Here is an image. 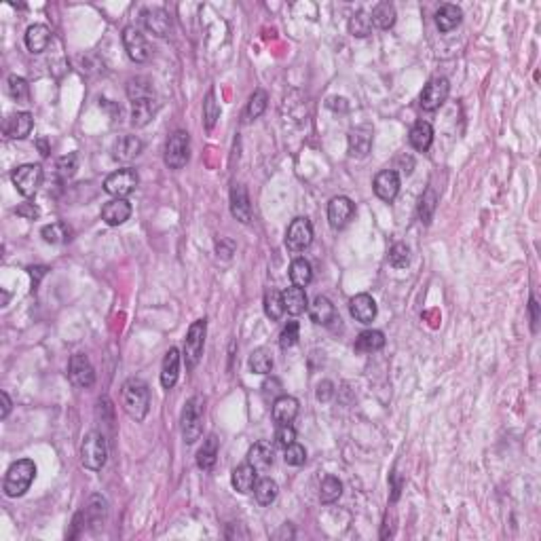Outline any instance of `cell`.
I'll list each match as a JSON object with an SVG mask.
<instances>
[{"instance_id": "obj_1", "label": "cell", "mask_w": 541, "mask_h": 541, "mask_svg": "<svg viewBox=\"0 0 541 541\" xmlns=\"http://www.w3.org/2000/svg\"><path fill=\"white\" fill-rule=\"evenodd\" d=\"M121 404L134 421H144L150 408V389L146 381L132 377L121 387Z\"/></svg>"}, {"instance_id": "obj_2", "label": "cell", "mask_w": 541, "mask_h": 541, "mask_svg": "<svg viewBox=\"0 0 541 541\" xmlns=\"http://www.w3.org/2000/svg\"><path fill=\"white\" fill-rule=\"evenodd\" d=\"M36 478V465L30 459H19L15 461L5 476V485L3 491L7 497H22L30 491L32 483Z\"/></svg>"}, {"instance_id": "obj_3", "label": "cell", "mask_w": 541, "mask_h": 541, "mask_svg": "<svg viewBox=\"0 0 541 541\" xmlns=\"http://www.w3.org/2000/svg\"><path fill=\"white\" fill-rule=\"evenodd\" d=\"M203 414H205V400L203 395H193L180 416V430L187 444H195L203 434Z\"/></svg>"}, {"instance_id": "obj_4", "label": "cell", "mask_w": 541, "mask_h": 541, "mask_svg": "<svg viewBox=\"0 0 541 541\" xmlns=\"http://www.w3.org/2000/svg\"><path fill=\"white\" fill-rule=\"evenodd\" d=\"M108 459V444L102 432H89L81 444V463L91 471H100Z\"/></svg>"}, {"instance_id": "obj_5", "label": "cell", "mask_w": 541, "mask_h": 541, "mask_svg": "<svg viewBox=\"0 0 541 541\" xmlns=\"http://www.w3.org/2000/svg\"><path fill=\"white\" fill-rule=\"evenodd\" d=\"M189 157H191V138L187 132L178 130L173 132L167 142H165V165L169 169H182L187 163H189Z\"/></svg>"}, {"instance_id": "obj_6", "label": "cell", "mask_w": 541, "mask_h": 541, "mask_svg": "<svg viewBox=\"0 0 541 541\" xmlns=\"http://www.w3.org/2000/svg\"><path fill=\"white\" fill-rule=\"evenodd\" d=\"M205 332H207V320H197L191 324L187 338H185V362L187 368L193 370L197 368V364L201 362L203 355V345H205Z\"/></svg>"}, {"instance_id": "obj_7", "label": "cell", "mask_w": 541, "mask_h": 541, "mask_svg": "<svg viewBox=\"0 0 541 541\" xmlns=\"http://www.w3.org/2000/svg\"><path fill=\"white\" fill-rule=\"evenodd\" d=\"M138 182H140V178H138L136 169H132V167L116 169L104 180V191L108 195H112L114 199H125L127 195H132L136 191Z\"/></svg>"}, {"instance_id": "obj_8", "label": "cell", "mask_w": 541, "mask_h": 541, "mask_svg": "<svg viewBox=\"0 0 541 541\" xmlns=\"http://www.w3.org/2000/svg\"><path fill=\"white\" fill-rule=\"evenodd\" d=\"M313 242V224L309 218H296L285 230V248L294 254L305 252Z\"/></svg>"}, {"instance_id": "obj_9", "label": "cell", "mask_w": 541, "mask_h": 541, "mask_svg": "<svg viewBox=\"0 0 541 541\" xmlns=\"http://www.w3.org/2000/svg\"><path fill=\"white\" fill-rule=\"evenodd\" d=\"M11 178H13V185L19 191V195L34 197L38 187L42 185V167L38 163H26V165H19Z\"/></svg>"}, {"instance_id": "obj_10", "label": "cell", "mask_w": 541, "mask_h": 541, "mask_svg": "<svg viewBox=\"0 0 541 541\" xmlns=\"http://www.w3.org/2000/svg\"><path fill=\"white\" fill-rule=\"evenodd\" d=\"M448 93H450L448 81H446L444 77H436V79H432V81L423 87V91H421L418 104H421V108H423V110L434 112V110H438V108L448 100Z\"/></svg>"}, {"instance_id": "obj_11", "label": "cell", "mask_w": 541, "mask_h": 541, "mask_svg": "<svg viewBox=\"0 0 541 541\" xmlns=\"http://www.w3.org/2000/svg\"><path fill=\"white\" fill-rule=\"evenodd\" d=\"M123 47H125L130 59L136 64H144L150 59V45L136 26H127L123 30Z\"/></svg>"}, {"instance_id": "obj_12", "label": "cell", "mask_w": 541, "mask_h": 541, "mask_svg": "<svg viewBox=\"0 0 541 541\" xmlns=\"http://www.w3.org/2000/svg\"><path fill=\"white\" fill-rule=\"evenodd\" d=\"M68 377L72 381V385L81 387V389H89L95 383V370L89 362V357L85 353H75L70 357L68 364Z\"/></svg>"}, {"instance_id": "obj_13", "label": "cell", "mask_w": 541, "mask_h": 541, "mask_svg": "<svg viewBox=\"0 0 541 541\" xmlns=\"http://www.w3.org/2000/svg\"><path fill=\"white\" fill-rule=\"evenodd\" d=\"M373 189H375V195L381 201L391 203L398 197V193H400V175H398V171H393V169L379 171L377 178H375V182H373Z\"/></svg>"}, {"instance_id": "obj_14", "label": "cell", "mask_w": 541, "mask_h": 541, "mask_svg": "<svg viewBox=\"0 0 541 541\" xmlns=\"http://www.w3.org/2000/svg\"><path fill=\"white\" fill-rule=\"evenodd\" d=\"M355 214V205L349 197H334L328 203V222L334 230H340L349 224Z\"/></svg>"}, {"instance_id": "obj_15", "label": "cell", "mask_w": 541, "mask_h": 541, "mask_svg": "<svg viewBox=\"0 0 541 541\" xmlns=\"http://www.w3.org/2000/svg\"><path fill=\"white\" fill-rule=\"evenodd\" d=\"M349 311L355 322L373 324V320L377 317V303L370 294H357L349 300Z\"/></svg>"}, {"instance_id": "obj_16", "label": "cell", "mask_w": 541, "mask_h": 541, "mask_svg": "<svg viewBox=\"0 0 541 541\" xmlns=\"http://www.w3.org/2000/svg\"><path fill=\"white\" fill-rule=\"evenodd\" d=\"M230 214L242 224H248L252 220V203L244 185H233L230 189Z\"/></svg>"}, {"instance_id": "obj_17", "label": "cell", "mask_w": 541, "mask_h": 541, "mask_svg": "<svg viewBox=\"0 0 541 541\" xmlns=\"http://www.w3.org/2000/svg\"><path fill=\"white\" fill-rule=\"evenodd\" d=\"M140 17H142L144 28L148 32H152L155 36H159V38L167 36L169 30H171V17H169V13L165 9H157V7L155 9H144Z\"/></svg>"}, {"instance_id": "obj_18", "label": "cell", "mask_w": 541, "mask_h": 541, "mask_svg": "<svg viewBox=\"0 0 541 541\" xmlns=\"http://www.w3.org/2000/svg\"><path fill=\"white\" fill-rule=\"evenodd\" d=\"M256 483H258V471H256L250 463L237 465V467L233 469V473H230V485H233V489H235L237 493H242V495L252 493L254 487H256Z\"/></svg>"}, {"instance_id": "obj_19", "label": "cell", "mask_w": 541, "mask_h": 541, "mask_svg": "<svg viewBox=\"0 0 541 541\" xmlns=\"http://www.w3.org/2000/svg\"><path fill=\"white\" fill-rule=\"evenodd\" d=\"M32 127H34V118L30 112H15L5 121L3 130H5V136L11 140H24L30 136Z\"/></svg>"}, {"instance_id": "obj_20", "label": "cell", "mask_w": 541, "mask_h": 541, "mask_svg": "<svg viewBox=\"0 0 541 541\" xmlns=\"http://www.w3.org/2000/svg\"><path fill=\"white\" fill-rule=\"evenodd\" d=\"M157 110H159V102L155 100V95L134 100L132 102V125L134 127H146L152 121Z\"/></svg>"}, {"instance_id": "obj_21", "label": "cell", "mask_w": 541, "mask_h": 541, "mask_svg": "<svg viewBox=\"0 0 541 541\" xmlns=\"http://www.w3.org/2000/svg\"><path fill=\"white\" fill-rule=\"evenodd\" d=\"M132 216V203L127 199H112L102 207V220L108 226H121Z\"/></svg>"}, {"instance_id": "obj_22", "label": "cell", "mask_w": 541, "mask_h": 541, "mask_svg": "<svg viewBox=\"0 0 541 541\" xmlns=\"http://www.w3.org/2000/svg\"><path fill=\"white\" fill-rule=\"evenodd\" d=\"M373 146V130L362 125V127H355L349 134V155L362 159L370 152Z\"/></svg>"}, {"instance_id": "obj_23", "label": "cell", "mask_w": 541, "mask_h": 541, "mask_svg": "<svg viewBox=\"0 0 541 541\" xmlns=\"http://www.w3.org/2000/svg\"><path fill=\"white\" fill-rule=\"evenodd\" d=\"M307 311H309L311 322L317 324V326H328L330 322L336 320V309L330 303V298H326V296H315Z\"/></svg>"}, {"instance_id": "obj_24", "label": "cell", "mask_w": 541, "mask_h": 541, "mask_svg": "<svg viewBox=\"0 0 541 541\" xmlns=\"http://www.w3.org/2000/svg\"><path fill=\"white\" fill-rule=\"evenodd\" d=\"M180 377V351L175 347H171L165 357H163V364H161V385L163 389H171L178 383Z\"/></svg>"}, {"instance_id": "obj_25", "label": "cell", "mask_w": 541, "mask_h": 541, "mask_svg": "<svg viewBox=\"0 0 541 541\" xmlns=\"http://www.w3.org/2000/svg\"><path fill=\"white\" fill-rule=\"evenodd\" d=\"M298 414V400L292 395H279L273 402V421L277 425H290Z\"/></svg>"}, {"instance_id": "obj_26", "label": "cell", "mask_w": 541, "mask_h": 541, "mask_svg": "<svg viewBox=\"0 0 541 541\" xmlns=\"http://www.w3.org/2000/svg\"><path fill=\"white\" fill-rule=\"evenodd\" d=\"M281 298H283V309H285L290 315H300V313H305V311L309 309V300H307L305 288L292 285V288H288V290L281 294Z\"/></svg>"}, {"instance_id": "obj_27", "label": "cell", "mask_w": 541, "mask_h": 541, "mask_svg": "<svg viewBox=\"0 0 541 541\" xmlns=\"http://www.w3.org/2000/svg\"><path fill=\"white\" fill-rule=\"evenodd\" d=\"M275 461V450L269 442H256L250 450H248V463L260 473L267 471Z\"/></svg>"}, {"instance_id": "obj_28", "label": "cell", "mask_w": 541, "mask_h": 541, "mask_svg": "<svg viewBox=\"0 0 541 541\" xmlns=\"http://www.w3.org/2000/svg\"><path fill=\"white\" fill-rule=\"evenodd\" d=\"M85 514V522L91 524L93 531H97L100 526H104L106 522V516H108V501L102 497V495H91L87 508L83 510Z\"/></svg>"}, {"instance_id": "obj_29", "label": "cell", "mask_w": 541, "mask_h": 541, "mask_svg": "<svg viewBox=\"0 0 541 541\" xmlns=\"http://www.w3.org/2000/svg\"><path fill=\"white\" fill-rule=\"evenodd\" d=\"M408 140H410V146L418 152H425L430 150L432 142H434V127L428 123V121H418L414 123V127L410 130L408 134Z\"/></svg>"}, {"instance_id": "obj_30", "label": "cell", "mask_w": 541, "mask_h": 541, "mask_svg": "<svg viewBox=\"0 0 541 541\" xmlns=\"http://www.w3.org/2000/svg\"><path fill=\"white\" fill-rule=\"evenodd\" d=\"M26 47L30 53H42L51 42V30L45 24H34L26 30Z\"/></svg>"}, {"instance_id": "obj_31", "label": "cell", "mask_w": 541, "mask_h": 541, "mask_svg": "<svg viewBox=\"0 0 541 541\" xmlns=\"http://www.w3.org/2000/svg\"><path fill=\"white\" fill-rule=\"evenodd\" d=\"M463 19V11L457 7V5H442L438 11H436V26L440 32H453Z\"/></svg>"}, {"instance_id": "obj_32", "label": "cell", "mask_w": 541, "mask_h": 541, "mask_svg": "<svg viewBox=\"0 0 541 541\" xmlns=\"http://www.w3.org/2000/svg\"><path fill=\"white\" fill-rule=\"evenodd\" d=\"M142 148H144V144H142L140 138H136V136H123V138H118L116 144H114V159H118V161H132V159H136V157L142 152Z\"/></svg>"}, {"instance_id": "obj_33", "label": "cell", "mask_w": 541, "mask_h": 541, "mask_svg": "<svg viewBox=\"0 0 541 541\" xmlns=\"http://www.w3.org/2000/svg\"><path fill=\"white\" fill-rule=\"evenodd\" d=\"M385 347V334L381 330H364L355 340L357 353H375Z\"/></svg>"}, {"instance_id": "obj_34", "label": "cell", "mask_w": 541, "mask_h": 541, "mask_svg": "<svg viewBox=\"0 0 541 541\" xmlns=\"http://www.w3.org/2000/svg\"><path fill=\"white\" fill-rule=\"evenodd\" d=\"M216 459H218V438H216V434H210L197 453V465H199V469L210 471L216 465Z\"/></svg>"}, {"instance_id": "obj_35", "label": "cell", "mask_w": 541, "mask_h": 541, "mask_svg": "<svg viewBox=\"0 0 541 541\" xmlns=\"http://www.w3.org/2000/svg\"><path fill=\"white\" fill-rule=\"evenodd\" d=\"M290 279H292V285H298V288H307L313 279V267L309 260L305 258H296L292 260L290 265Z\"/></svg>"}, {"instance_id": "obj_36", "label": "cell", "mask_w": 541, "mask_h": 541, "mask_svg": "<svg viewBox=\"0 0 541 541\" xmlns=\"http://www.w3.org/2000/svg\"><path fill=\"white\" fill-rule=\"evenodd\" d=\"M273 353L267 349V347H260V349H254L250 353V359H248V366L252 373L256 375H269L273 370Z\"/></svg>"}, {"instance_id": "obj_37", "label": "cell", "mask_w": 541, "mask_h": 541, "mask_svg": "<svg viewBox=\"0 0 541 541\" xmlns=\"http://www.w3.org/2000/svg\"><path fill=\"white\" fill-rule=\"evenodd\" d=\"M277 495H279V487L271 478H260L254 487V497L260 505H271L277 499Z\"/></svg>"}, {"instance_id": "obj_38", "label": "cell", "mask_w": 541, "mask_h": 541, "mask_svg": "<svg viewBox=\"0 0 541 541\" xmlns=\"http://www.w3.org/2000/svg\"><path fill=\"white\" fill-rule=\"evenodd\" d=\"M40 235H42L45 242L51 244V246H59V244L70 242V228L64 222H53V224L42 226Z\"/></svg>"}, {"instance_id": "obj_39", "label": "cell", "mask_w": 541, "mask_h": 541, "mask_svg": "<svg viewBox=\"0 0 541 541\" xmlns=\"http://www.w3.org/2000/svg\"><path fill=\"white\" fill-rule=\"evenodd\" d=\"M373 26L381 28V30H389L395 24V7L391 3H379L373 13H370Z\"/></svg>"}, {"instance_id": "obj_40", "label": "cell", "mask_w": 541, "mask_h": 541, "mask_svg": "<svg viewBox=\"0 0 541 541\" xmlns=\"http://www.w3.org/2000/svg\"><path fill=\"white\" fill-rule=\"evenodd\" d=\"M283 298H281V292L275 290V288H269L265 292V313L267 317H271L273 322H277L281 315H283Z\"/></svg>"}, {"instance_id": "obj_41", "label": "cell", "mask_w": 541, "mask_h": 541, "mask_svg": "<svg viewBox=\"0 0 541 541\" xmlns=\"http://www.w3.org/2000/svg\"><path fill=\"white\" fill-rule=\"evenodd\" d=\"M340 495H343V483L334 476H326L322 483V489H320V501L328 505V503L338 501Z\"/></svg>"}, {"instance_id": "obj_42", "label": "cell", "mask_w": 541, "mask_h": 541, "mask_svg": "<svg viewBox=\"0 0 541 541\" xmlns=\"http://www.w3.org/2000/svg\"><path fill=\"white\" fill-rule=\"evenodd\" d=\"M267 104H269V93L265 89H256L246 106V121H256V118L267 110Z\"/></svg>"}, {"instance_id": "obj_43", "label": "cell", "mask_w": 541, "mask_h": 541, "mask_svg": "<svg viewBox=\"0 0 541 541\" xmlns=\"http://www.w3.org/2000/svg\"><path fill=\"white\" fill-rule=\"evenodd\" d=\"M349 32L357 38H364L373 32V19L366 11H357L351 19H349Z\"/></svg>"}, {"instance_id": "obj_44", "label": "cell", "mask_w": 541, "mask_h": 541, "mask_svg": "<svg viewBox=\"0 0 541 541\" xmlns=\"http://www.w3.org/2000/svg\"><path fill=\"white\" fill-rule=\"evenodd\" d=\"M436 203H438V195L434 189H428L425 195L421 197V203H418V218L421 222L430 224L432 218H434V212H436Z\"/></svg>"}, {"instance_id": "obj_45", "label": "cell", "mask_w": 541, "mask_h": 541, "mask_svg": "<svg viewBox=\"0 0 541 541\" xmlns=\"http://www.w3.org/2000/svg\"><path fill=\"white\" fill-rule=\"evenodd\" d=\"M220 118V106L216 104V93L210 91L205 95V102H203V121H205V130L212 132L216 121Z\"/></svg>"}, {"instance_id": "obj_46", "label": "cell", "mask_w": 541, "mask_h": 541, "mask_svg": "<svg viewBox=\"0 0 541 541\" xmlns=\"http://www.w3.org/2000/svg\"><path fill=\"white\" fill-rule=\"evenodd\" d=\"M7 93L15 100V102H26L28 95H30V87H28V81L17 77V75H11L7 79Z\"/></svg>"}, {"instance_id": "obj_47", "label": "cell", "mask_w": 541, "mask_h": 541, "mask_svg": "<svg viewBox=\"0 0 541 541\" xmlns=\"http://www.w3.org/2000/svg\"><path fill=\"white\" fill-rule=\"evenodd\" d=\"M283 461L288 463V465H292V467H300L305 461H307V450H305V446H300V444H290V446H285L283 448Z\"/></svg>"}, {"instance_id": "obj_48", "label": "cell", "mask_w": 541, "mask_h": 541, "mask_svg": "<svg viewBox=\"0 0 541 541\" xmlns=\"http://www.w3.org/2000/svg\"><path fill=\"white\" fill-rule=\"evenodd\" d=\"M410 262V250L406 244H395L391 250H389V265L393 269H406Z\"/></svg>"}, {"instance_id": "obj_49", "label": "cell", "mask_w": 541, "mask_h": 541, "mask_svg": "<svg viewBox=\"0 0 541 541\" xmlns=\"http://www.w3.org/2000/svg\"><path fill=\"white\" fill-rule=\"evenodd\" d=\"M127 95L132 102L140 100V97H148V95H152V85L146 79H132L127 83Z\"/></svg>"}, {"instance_id": "obj_50", "label": "cell", "mask_w": 541, "mask_h": 541, "mask_svg": "<svg viewBox=\"0 0 541 541\" xmlns=\"http://www.w3.org/2000/svg\"><path fill=\"white\" fill-rule=\"evenodd\" d=\"M298 338H300V326H298V322H288V324L283 326L281 334H279V347H281V349H290V347H294V345L298 343Z\"/></svg>"}, {"instance_id": "obj_51", "label": "cell", "mask_w": 541, "mask_h": 541, "mask_svg": "<svg viewBox=\"0 0 541 541\" xmlns=\"http://www.w3.org/2000/svg\"><path fill=\"white\" fill-rule=\"evenodd\" d=\"M77 155L72 152V155H66V157H62L57 161V178L59 180H70L72 175H75V171H77Z\"/></svg>"}, {"instance_id": "obj_52", "label": "cell", "mask_w": 541, "mask_h": 541, "mask_svg": "<svg viewBox=\"0 0 541 541\" xmlns=\"http://www.w3.org/2000/svg\"><path fill=\"white\" fill-rule=\"evenodd\" d=\"M294 440H296V432H294L292 425H279V428H277V432H275V442H277L281 448L294 444Z\"/></svg>"}, {"instance_id": "obj_53", "label": "cell", "mask_w": 541, "mask_h": 541, "mask_svg": "<svg viewBox=\"0 0 541 541\" xmlns=\"http://www.w3.org/2000/svg\"><path fill=\"white\" fill-rule=\"evenodd\" d=\"M281 383L277 381V379H271V381H267L265 385H262V393H265V400H277L281 393Z\"/></svg>"}, {"instance_id": "obj_54", "label": "cell", "mask_w": 541, "mask_h": 541, "mask_svg": "<svg viewBox=\"0 0 541 541\" xmlns=\"http://www.w3.org/2000/svg\"><path fill=\"white\" fill-rule=\"evenodd\" d=\"M15 214L22 216V218H26V220H34V218L40 216V210H38L34 203H22V205L15 210Z\"/></svg>"}, {"instance_id": "obj_55", "label": "cell", "mask_w": 541, "mask_h": 541, "mask_svg": "<svg viewBox=\"0 0 541 541\" xmlns=\"http://www.w3.org/2000/svg\"><path fill=\"white\" fill-rule=\"evenodd\" d=\"M332 395H334V385H332L330 381H322V383L317 385V400H320V402H328Z\"/></svg>"}, {"instance_id": "obj_56", "label": "cell", "mask_w": 541, "mask_h": 541, "mask_svg": "<svg viewBox=\"0 0 541 541\" xmlns=\"http://www.w3.org/2000/svg\"><path fill=\"white\" fill-rule=\"evenodd\" d=\"M216 250H218V256H222V258H230V254L235 252V244H233V242H228V239H220L218 246H216Z\"/></svg>"}, {"instance_id": "obj_57", "label": "cell", "mask_w": 541, "mask_h": 541, "mask_svg": "<svg viewBox=\"0 0 541 541\" xmlns=\"http://www.w3.org/2000/svg\"><path fill=\"white\" fill-rule=\"evenodd\" d=\"M0 400H3V412H0V416H3V418H7L9 416V412H11V398H9V393L7 391H3V393H0Z\"/></svg>"}, {"instance_id": "obj_58", "label": "cell", "mask_w": 541, "mask_h": 541, "mask_svg": "<svg viewBox=\"0 0 541 541\" xmlns=\"http://www.w3.org/2000/svg\"><path fill=\"white\" fill-rule=\"evenodd\" d=\"M47 273V269L45 267H32L30 269V275H32V283H34V290H36V285H38V281H40V277Z\"/></svg>"}, {"instance_id": "obj_59", "label": "cell", "mask_w": 541, "mask_h": 541, "mask_svg": "<svg viewBox=\"0 0 541 541\" xmlns=\"http://www.w3.org/2000/svg\"><path fill=\"white\" fill-rule=\"evenodd\" d=\"M537 300L535 296H531V317H533V330H537V322H539V311H537Z\"/></svg>"}, {"instance_id": "obj_60", "label": "cell", "mask_w": 541, "mask_h": 541, "mask_svg": "<svg viewBox=\"0 0 541 541\" xmlns=\"http://www.w3.org/2000/svg\"><path fill=\"white\" fill-rule=\"evenodd\" d=\"M36 144H38V148H40V155H42V157H47V155H49V148H47V142H45V140H38V142H36Z\"/></svg>"}]
</instances>
